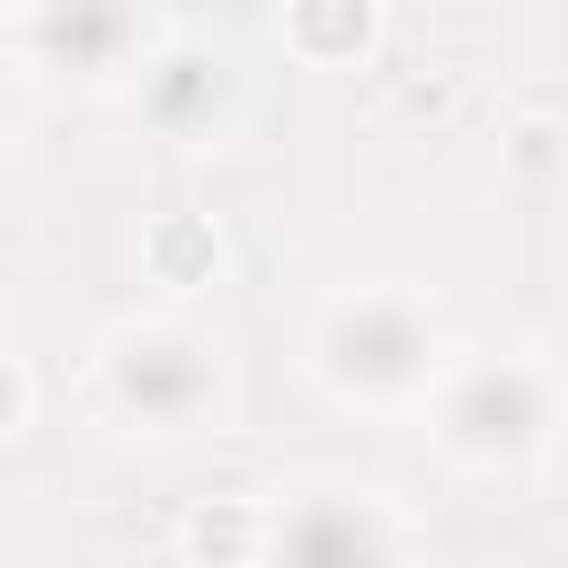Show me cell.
Masks as SVG:
<instances>
[{"label": "cell", "instance_id": "obj_1", "mask_svg": "<svg viewBox=\"0 0 568 568\" xmlns=\"http://www.w3.org/2000/svg\"><path fill=\"white\" fill-rule=\"evenodd\" d=\"M320 373L337 390H364V399H399L435 373V320L408 302V293H355L328 311L320 328Z\"/></svg>", "mask_w": 568, "mask_h": 568}, {"label": "cell", "instance_id": "obj_2", "mask_svg": "<svg viewBox=\"0 0 568 568\" xmlns=\"http://www.w3.org/2000/svg\"><path fill=\"white\" fill-rule=\"evenodd\" d=\"M435 426H444V444H453L462 462H524V453L550 435V390H541L532 364L497 355V364H470V373L444 382Z\"/></svg>", "mask_w": 568, "mask_h": 568}, {"label": "cell", "instance_id": "obj_3", "mask_svg": "<svg viewBox=\"0 0 568 568\" xmlns=\"http://www.w3.org/2000/svg\"><path fill=\"white\" fill-rule=\"evenodd\" d=\"M106 390H115L124 417L178 435V426H195V417L222 399V364H213V346L186 337V328H133V337H115V355H106Z\"/></svg>", "mask_w": 568, "mask_h": 568}, {"label": "cell", "instance_id": "obj_4", "mask_svg": "<svg viewBox=\"0 0 568 568\" xmlns=\"http://www.w3.org/2000/svg\"><path fill=\"white\" fill-rule=\"evenodd\" d=\"M257 568H390V532H382V515L364 497L320 488V497H293L266 524Z\"/></svg>", "mask_w": 568, "mask_h": 568}, {"label": "cell", "instance_id": "obj_5", "mask_svg": "<svg viewBox=\"0 0 568 568\" xmlns=\"http://www.w3.org/2000/svg\"><path fill=\"white\" fill-rule=\"evenodd\" d=\"M27 53L71 80H106L142 53V0H27Z\"/></svg>", "mask_w": 568, "mask_h": 568}, {"label": "cell", "instance_id": "obj_6", "mask_svg": "<svg viewBox=\"0 0 568 568\" xmlns=\"http://www.w3.org/2000/svg\"><path fill=\"white\" fill-rule=\"evenodd\" d=\"M222 106H231V71H222L213 53H160V62L142 71V115H151L169 142L213 133Z\"/></svg>", "mask_w": 568, "mask_h": 568}]
</instances>
